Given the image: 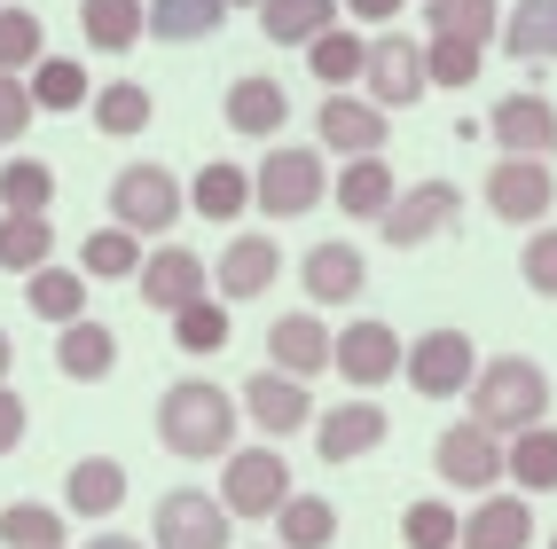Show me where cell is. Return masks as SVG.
Here are the masks:
<instances>
[{
  "mask_svg": "<svg viewBox=\"0 0 557 549\" xmlns=\"http://www.w3.org/2000/svg\"><path fill=\"white\" fill-rule=\"evenodd\" d=\"M48 55V32H40V9H0V71H24Z\"/></svg>",
  "mask_w": 557,
  "mask_h": 549,
  "instance_id": "ab89813d",
  "label": "cell"
},
{
  "mask_svg": "<svg viewBox=\"0 0 557 549\" xmlns=\"http://www.w3.org/2000/svg\"><path fill=\"white\" fill-rule=\"evenodd\" d=\"M432 463H440V479H448V487H471V495H487V487L503 479V448H495V432H479L471 416L440 432Z\"/></svg>",
  "mask_w": 557,
  "mask_h": 549,
  "instance_id": "4fadbf2b",
  "label": "cell"
},
{
  "mask_svg": "<svg viewBox=\"0 0 557 549\" xmlns=\"http://www.w3.org/2000/svg\"><path fill=\"white\" fill-rule=\"evenodd\" d=\"M503 479H518L527 495H557V424H534L503 448Z\"/></svg>",
  "mask_w": 557,
  "mask_h": 549,
  "instance_id": "83f0119b",
  "label": "cell"
},
{
  "mask_svg": "<svg viewBox=\"0 0 557 549\" xmlns=\"http://www.w3.org/2000/svg\"><path fill=\"white\" fill-rule=\"evenodd\" d=\"M549 549H557V541H549Z\"/></svg>",
  "mask_w": 557,
  "mask_h": 549,
  "instance_id": "db71d44e",
  "label": "cell"
},
{
  "mask_svg": "<svg viewBox=\"0 0 557 549\" xmlns=\"http://www.w3.org/2000/svg\"><path fill=\"white\" fill-rule=\"evenodd\" d=\"M24 87H32V110H79L87 102V71L71 63V55H40Z\"/></svg>",
  "mask_w": 557,
  "mask_h": 549,
  "instance_id": "8d00e7d4",
  "label": "cell"
},
{
  "mask_svg": "<svg viewBox=\"0 0 557 549\" xmlns=\"http://www.w3.org/2000/svg\"><path fill=\"white\" fill-rule=\"evenodd\" d=\"M283 502H290L283 448H236L220 463V510H228V519H275Z\"/></svg>",
  "mask_w": 557,
  "mask_h": 549,
  "instance_id": "5b68a950",
  "label": "cell"
},
{
  "mask_svg": "<svg viewBox=\"0 0 557 549\" xmlns=\"http://www.w3.org/2000/svg\"><path fill=\"white\" fill-rule=\"evenodd\" d=\"M393 197H400V189H393V165H385V158H346L338 189H330V204H338L346 220H377Z\"/></svg>",
  "mask_w": 557,
  "mask_h": 549,
  "instance_id": "484cf974",
  "label": "cell"
},
{
  "mask_svg": "<svg viewBox=\"0 0 557 549\" xmlns=\"http://www.w3.org/2000/svg\"><path fill=\"white\" fill-rule=\"evenodd\" d=\"M307 63H314V79H322V87H346V79H361L369 40H361V32H338V24H330L322 40L307 48Z\"/></svg>",
  "mask_w": 557,
  "mask_h": 549,
  "instance_id": "f35d334b",
  "label": "cell"
},
{
  "mask_svg": "<svg viewBox=\"0 0 557 549\" xmlns=\"http://www.w3.org/2000/svg\"><path fill=\"white\" fill-rule=\"evenodd\" d=\"M275 275H283V251L268 236H236L228 251H220V307H228V299H259Z\"/></svg>",
  "mask_w": 557,
  "mask_h": 549,
  "instance_id": "44dd1931",
  "label": "cell"
},
{
  "mask_svg": "<svg viewBox=\"0 0 557 549\" xmlns=\"http://www.w3.org/2000/svg\"><path fill=\"white\" fill-rule=\"evenodd\" d=\"M518 275H527L534 299H557V228H534L527 251H518Z\"/></svg>",
  "mask_w": 557,
  "mask_h": 549,
  "instance_id": "bcb514c9",
  "label": "cell"
},
{
  "mask_svg": "<svg viewBox=\"0 0 557 549\" xmlns=\"http://www.w3.org/2000/svg\"><path fill=\"white\" fill-rule=\"evenodd\" d=\"M346 16H361V24H385V16H400V0H346Z\"/></svg>",
  "mask_w": 557,
  "mask_h": 549,
  "instance_id": "681fc988",
  "label": "cell"
},
{
  "mask_svg": "<svg viewBox=\"0 0 557 549\" xmlns=\"http://www.w3.org/2000/svg\"><path fill=\"white\" fill-rule=\"evenodd\" d=\"M299 283H307V299H314V307H346V299H361L369 267H361V251H354V244H314L307 260H299Z\"/></svg>",
  "mask_w": 557,
  "mask_h": 549,
  "instance_id": "d6986e66",
  "label": "cell"
},
{
  "mask_svg": "<svg viewBox=\"0 0 557 549\" xmlns=\"http://www.w3.org/2000/svg\"><path fill=\"white\" fill-rule=\"evenodd\" d=\"M150 118H158V102H150V87H141V79H110V87L95 95V134H110V141L141 134Z\"/></svg>",
  "mask_w": 557,
  "mask_h": 549,
  "instance_id": "1f68e13d",
  "label": "cell"
},
{
  "mask_svg": "<svg viewBox=\"0 0 557 549\" xmlns=\"http://www.w3.org/2000/svg\"><path fill=\"white\" fill-rule=\"evenodd\" d=\"M338 24V0H259V32L275 48H314Z\"/></svg>",
  "mask_w": 557,
  "mask_h": 549,
  "instance_id": "603a6c76",
  "label": "cell"
},
{
  "mask_svg": "<svg viewBox=\"0 0 557 549\" xmlns=\"http://www.w3.org/2000/svg\"><path fill=\"white\" fill-rule=\"evenodd\" d=\"M463 220V189L456 180H417L408 197H393L385 212H377V236L393 244V251H417V244H432V236H448Z\"/></svg>",
  "mask_w": 557,
  "mask_h": 549,
  "instance_id": "8992f818",
  "label": "cell"
},
{
  "mask_svg": "<svg viewBox=\"0 0 557 549\" xmlns=\"http://www.w3.org/2000/svg\"><path fill=\"white\" fill-rule=\"evenodd\" d=\"M0 541L9 549H63V510H48V502H9L0 510Z\"/></svg>",
  "mask_w": 557,
  "mask_h": 549,
  "instance_id": "74e56055",
  "label": "cell"
},
{
  "mask_svg": "<svg viewBox=\"0 0 557 549\" xmlns=\"http://www.w3.org/2000/svg\"><path fill=\"white\" fill-rule=\"evenodd\" d=\"M141 9L150 0H87L79 9V32H87V48H102V55H126V48H141Z\"/></svg>",
  "mask_w": 557,
  "mask_h": 549,
  "instance_id": "f1b7e54d",
  "label": "cell"
},
{
  "mask_svg": "<svg viewBox=\"0 0 557 549\" xmlns=\"http://www.w3.org/2000/svg\"><path fill=\"white\" fill-rule=\"evenodd\" d=\"M189 204H197L205 220H236V212L251 204V173H244V165H220V158H212V165L197 173V189H189Z\"/></svg>",
  "mask_w": 557,
  "mask_h": 549,
  "instance_id": "d590c367",
  "label": "cell"
},
{
  "mask_svg": "<svg viewBox=\"0 0 557 549\" xmlns=\"http://www.w3.org/2000/svg\"><path fill=\"white\" fill-rule=\"evenodd\" d=\"M495 40L518 55V63H557V0H518L503 9V32Z\"/></svg>",
  "mask_w": 557,
  "mask_h": 549,
  "instance_id": "cb8c5ba5",
  "label": "cell"
},
{
  "mask_svg": "<svg viewBox=\"0 0 557 549\" xmlns=\"http://www.w3.org/2000/svg\"><path fill=\"white\" fill-rule=\"evenodd\" d=\"M24 126H32V87L16 71H0V141H16Z\"/></svg>",
  "mask_w": 557,
  "mask_h": 549,
  "instance_id": "7dc6e473",
  "label": "cell"
},
{
  "mask_svg": "<svg viewBox=\"0 0 557 549\" xmlns=\"http://www.w3.org/2000/svg\"><path fill=\"white\" fill-rule=\"evenodd\" d=\"M55 370H63V377H79V385L110 377V370H119V338H110L102 322H63V338H55Z\"/></svg>",
  "mask_w": 557,
  "mask_h": 549,
  "instance_id": "d4e9b609",
  "label": "cell"
},
{
  "mask_svg": "<svg viewBox=\"0 0 557 549\" xmlns=\"http://www.w3.org/2000/svg\"><path fill=\"white\" fill-rule=\"evenodd\" d=\"M385 432H393V424H385L377 400H346V409H322V416H314V448H322V463H354V456L377 448Z\"/></svg>",
  "mask_w": 557,
  "mask_h": 549,
  "instance_id": "e0dca14e",
  "label": "cell"
},
{
  "mask_svg": "<svg viewBox=\"0 0 557 549\" xmlns=\"http://www.w3.org/2000/svg\"><path fill=\"white\" fill-rule=\"evenodd\" d=\"M456 534H463V519L448 502H408L400 510V541L408 549H456Z\"/></svg>",
  "mask_w": 557,
  "mask_h": 549,
  "instance_id": "7bdbcfd3",
  "label": "cell"
},
{
  "mask_svg": "<svg viewBox=\"0 0 557 549\" xmlns=\"http://www.w3.org/2000/svg\"><path fill=\"white\" fill-rule=\"evenodd\" d=\"M24 299L40 322H87V275H71V267H40V275H24Z\"/></svg>",
  "mask_w": 557,
  "mask_h": 549,
  "instance_id": "836d02e7",
  "label": "cell"
},
{
  "mask_svg": "<svg viewBox=\"0 0 557 549\" xmlns=\"http://www.w3.org/2000/svg\"><path fill=\"white\" fill-rule=\"evenodd\" d=\"M228 126L236 134H283L290 126V95H283V79H259V71H244V79L228 87Z\"/></svg>",
  "mask_w": 557,
  "mask_h": 549,
  "instance_id": "7402d4cb",
  "label": "cell"
},
{
  "mask_svg": "<svg viewBox=\"0 0 557 549\" xmlns=\"http://www.w3.org/2000/svg\"><path fill=\"white\" fill-rule=\"evenodd\" d=\"M251 204L268 212V220H299V212H314V204H330V173H322V150H268L259 158V173H251Z\"/></svg>",
  "mask_w": 557,
  "mask_h": 549,
  "instance_id": "3957f363",
  "label": "cell"
},
{
  "mask_svg": "<svg viewBox=\"0 0 557 549\" xmlns=\"http://www.w3.org/2000/svg\"><path fill=\"white\" fill-rule=\"evenodd\" d=\"M424 24H432V40L487 48L495 32H503V0H424Z\"/></svg>",
  "mask_w": 557,
  "mask_h": 549,
  "instance_id": "f546056e",
  "label": "cell"
},
{
  "mask_svg": "<svg viewBox=\"0 0 557 549\" xmlns=\"http://www.w3.org/2000/svg\"><path fill=\"white\" fill-rule=\"evenodd\" d=\"M87 275H95V283H126V275H141V236H126V228H95V236H87Z\"/></svg>",
  "mask_w": 557,
  "mask_h": 549,
  "instance_id": "b9f144b4",
  "label": "cell"
},
{
  "mask_svg": "<svg viewBox=\"0 0 557 549\" xmlns=\"http://www.w3.org/2000/svg\"><path fill=\"white\" fill-rule=\"evenodd\" d=\"M400 353L408 346L393 322H346V338H330V370H346V385H393Z\"/></svg>",
  "mask_w": 557,
  "mask_h": 549,
  "instance_id": "8fae6325",
  "label": "cell"
},
{
  "mask_svg": "<svg viewBox=\"0 0 557 549\" xmlns=\"http://www.w3.org/2000/svg\"><path fill=\"white\" fill-rule=\"evenodd\" d=\"M268 361L283 377H322L330 370V329L314 322V314H283V322H268Z\"/></svg>",
  "mask_w": 557,
  "mask_h": 549,
  "instance_id": "ac0fdd59",
  "label": "cell"
},
{
  "mask_svg": "<svg viewBox=\"0 0 557 549\" xmlns=\"http://www.w3.org/2000/svg\"><path fill=\"white\" fill-rule=\"evenodd\" d=\"M87 549H141V541H126V534H95Z\"/></svg>",
  "mask_w": 557,
  "mask_h": 549,
  "instance_id": "f907efd6",
  "label": "cell"
},
{
  "mask_svg": "<svg viewBox=\"0 0 557 549\" xmlns=\"http://www.w3.org/2000/svg\"><path fill=\"white\" fill-rule=\"evenodd\" d=\"M400 370H408V385H417L424 400H456V392H471V377H479V361H471V338L463 329H424L417 346L400 353Z\"/></svg>",
  "mask_w": 557,
  "mask_h": 549,
  "instance_id": "52a82bcc",
  "label": "cell"
},
{
  "mask_svg": "<svg viewBox=\"0 0 557 549\" xmlns=\"http://www.w3.org/2000/svg\"><path fill=\"white\" fill-rule=\"evenodd\" d=\"M236 9H259V0H236Z\"/></svg>",
  "mask_w": 557,
  "mask_h": 549,
  "instance_id": "f5cc1de1",
  "label": "cell"
},
{
  "mask_svg": "<svg viewBox=\"0 0 557 549\" xmlns=\"http://www.w3.org/2000/svg\"><path fill=\"white\" fill-rule=\"evenodd\" d=\"M63 502L79 510V519H110V510L126 502V463H110V456H87V463H71V479H63Z\"/></svg>",
  "mask_w": 557,
  "mask_h": 549,
  "instance_id": "4316f807",
  "label": "cell"
},
{
  "mask_svg": "<svg viewBox=\"0 0 557 549\" xmlns=\"http://www.w3.org/2000/svg\"><path fill=\"white\" fill-rule=\"evenodd\" d=\"M48 251H55L48 212H9V220H0V267H9V275H40Z\"/></svg>",
  "mask_w": 557,
  "mask_h": 549,
  "instance_id": "4dcf8cb0",
  "label": "cell"
},
{
  "mask_svg": "<svg viewBox=\"0 0 557 549\" xmlns=\"http://www.w3.org/2000/svg\"><path fill=\"white\" fill-rule=\"evenodd\" d=\"M487 204H495V220H510V228H534V220L557 204V180H549L542 158H503L487 173Z\"/></svg>",
  "mask_w": 557,
  "mask_h": 549,
  "instance_id": "7c38bea8",
  "label": "cell"
},
{
  "mask_svg": "<svg viewBox=\"0 0 557 549\" xmlns=\"http://www.w3.org/2000/svg\"><path fill=\"white\" fill-rule=\"evenodd\" d=\"M487 141H503V158H549L557 150V110L542 95H503L495 118H487Z\"/></svg>",
  "mask_w": 557,
  "mask_h": 549,
  "instance_id": "9a60e30c",
  "label": "cell"
},
{
  "mask_svg": "<svg viewBox=\"0 0 557 549\" xmlns=\"http://www.w3.org/2000/svg\"><path fill=\"white\" fill-rule=\"evenodd\" d=\"M9 361H16V346H9V329H0V385H9Z\"/></svg>",
  "mask_w": 557,
  "mask_h": 549,
  "instance_id": "816d5d0a",
  "label": "cell"
},
{
  "mask_svg": "<svg viewBox=\"0 0 557 549\" xmlns=\"http://www.w3.org/2000/svg\"><path fill=\"white\" fill-rule=\"evenodd\" d=\"M314 134H322V150H338V158H385V110H369L354 95H330L314 110Z\"/></svg>",
  "mask_w": 557,
  "mask_h": 549,
  "instance_id": "2e32d148",
  "label": "cell"
},
{
  "mask_svg": "<svg viewBox=\"0 0 557 549\" xmlns=\"http://www.w3.org/2000/svg\"><path fill=\"white\" fill-rule=\"evenodd\" d=\"M16 439H24V392L0 385V456H16Z\"/></svg>",
  "mask_w": 557,
  "mask_h": 549,
  "instance_id": "c3c4849f",
  "label": "cell"
},
{
  "mask_svg": "<svg viewBox=\"0 0 557 549\" xmlns=\"http://www.w3.org/2000/svg\"><path fill=\"white\" fill-rule=\"evenodd\" d=\"M48 197H55V165H40V158L0 165V204L9 212H48Z\"/></svg>",
  "mask_w": 557,
  "mask_h": 549,
  "instance_id": "60d3db41",
  "label": "cell"
},
{
  "mask_svg": "<svg viewBox=\"0 0 557 549\" xmlns=\"http://www.w3.org/2000/svg\"><path fill=\"white\" fill-rule=\"evenodd\" d=\"M158 439L173 456H220L236 439V400L220 385H205V377H181L158 400Z\"/></svg>",
  "mask_w": 557,
  "mask_h": 549,
  "instance_id": "7a4b0ae2",
  "label": "cell"
},
{
  "mask_svg": "<svg viewBox=\"0 0 557 549\" xmlns=\"http://www.w3.org/2000/svg\"><path fill=\"white\" fill-rule=\"evenodd\" d=\"M244 409L268 439H290L299 424H314V392L299 377H283V370H259V377H244Z\"/></svg>",
  "mask_w": 557,
  "mask_h": 549,
  "instance_id": "5bb4252c",
  "label": "cell"
},
{
  "mask_svg": "<svg viewBox=\"0 0 557 549\" xmlns=\"http://www.w3.org/2000/svg\"><path fill=\"white\" fill-rule=\"evenodd\" d=\"M534 541V510H527V495H487L463 519V534H456V549H527Z\"/></svg>",
  "mask_w": 557,
  "mask_h": 549,
  "instance_id": "ffe728a7",
  "label": "cell"
},
{
  "mask_svg": "<svg viewBox=\"0 0 557 549\" xmlns=\"http://www.w3.org/2000/svg\"><path fill=\"white\" fill-rule=\"evenodd\" d=\"M236 519L220 510V495L205 487H173L158 495V549H228Z\"/></svg>",
  "mask_w": 557,
  "mask_h": 549,
  "instance_id": "30bf717a",
  "label": "cell"
},
{
  "mask_svg": "<svg viewBox=\"0 0 557 549\" xmlns=\"http://www.w3.org/2000/svg\"><path fill=\"white\" fill-rule=\"evenodd\" d=\"M471 424L495 432V439H518V432L549 424V370L527 361V353L479 361V377H471Z\"/></svg>",
  "mask_w": 557,
  "mask_h": 549,
  "instance_id": "6da1fadb",
  "label": "cell"
},
{
  "mask_svg": "<svg viewBox=\"0 0 557 549\" xmlns=\"http://www.w3.org/2000/svg\"><path fill=\"white\" fill-rule=\"evenodd\" d=\"M361 87H369V110H417L432 95L424 79V48L385 32V40H369V63H361Z\"/></svg>",
  "mask_w": 557,
  "mask_h": 549,
  "instance_id": "ba28073f",
  "label": "cell"
},
{
  "mask_svg": "<svg viewBox=\"0 0 557 549\" xmlns=\"http://www.w3.org/2000/svg\"><path fill=\"white\" fill-rule=\"evenodd\" d=\"M173 338H181V353H220V346H228V307H220V299L181 307L173 314Z\"/></svg>",
  "mask_w": 557,
  "mask_h": 549,
  "instance_id": "ee69618b",
  "label": "cell"
},
{
  "mask_svg": "<svg viewBox=\"0 0 557 549\" xmlns=\"http://www.w3.org/2000/svg\"><path fill=\"white\" fill-rule=\"evenodd\" d=\"M181 180L165 165H119V180H110V228H126V236H165L173 220H181Z\"/></svg>",
  "mask_w": 557,
  "mask_h": 549,
  "instance_id": "277c9868",
  "label": "cell"
},
{
  "mask_svg": "<svg viewBox=\"0 0 557 549\" xmlns=\"http://www.w3.org/2000/svg\"><path fill=\"white\" fill-rule=\"evenodd\" d=\"M275 526H283V549H330V541H338V502L290 495V502L275 510Z\"/></svg>",
  "mask_w": 557,
  "mask_h": 549,
  "instance_id": "e575fe53",
  "label": "cell"
},
{
  "mask_svg": "<svg viewBox=\"0 0 557 549\" xmlns=\"http://www.w3.org/2000/svg\"><path fill=\"white\" fill-rule=\"evenodd\" d=\"M424 79L432 87H471L479 79V48L471 40H424Z\"/></svg>",
  "mask_w": 557,
  "mask_h": 549,
  "instance_id": "f6af8a7d",
  "label": "cell"
},
{
  "mask_svg": "<svg viewBox=\"0 0 557 549\" xmlns=\"http://www.w3.org/2000/svg\"><path fill=\"white\" fill-rule=\"evenodd\" d=\"M134 290H141L158 314H181V307L212 299V260H205V251H189V244H165V251H150V260H141Z\"/></svg>",
  "mask_w": 557,
  "mask_h": 549,
  "instance_id": "9c48e42d",
  "label": "cell"
},
{
  "mask_svg": "<svg viewBox=\"0 0 557 549\" xmlns=\"http://www.w3.org/2000/svg\"><path fill=\"white\" fill-rule=\"evenodd\" d=\"M220 16H228V0H150L141 24L158 32V40H212Z\"/></svg>",
  "mask_w": 557,
  "mask_h": 549,
  "instance_id": "d6a6232c",
  "label": "cell"
}]
</instances>
